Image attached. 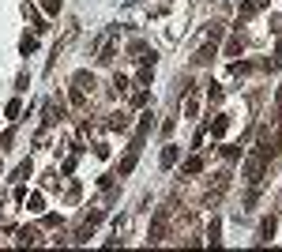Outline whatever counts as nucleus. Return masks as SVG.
Masks as SVG:
<instances>
[{
  "instance_id": "4",
  "label": "nucleus",
  "mask_w": 282,
  "mask_h": 252,
  "mask_svg": "<svg viewBox=\"0 0 282 252\" xmlns=\"http://www.w3.org/2000/svg\"><path fill=\"white\" fill-rule=\"evenodd\" d=\"M166 237V211H158L154 215V226H151V241H162Z\"/></svg>"
},
{
  "instance_id": "20",
  "label": "nucleus",
  "mask_w": 282,
  "mask_h": 252,
  "mask_svg": "<svg viewBox=\"0 0 282 252\" xmlns=\"http://www.w3.org/2000/svg\"><path fill=\"white\" fill-rule=\"evenodd\" d=\"M222 154H226V158L233 162V158H241V147H233V143H226V147H222Z\"/></svg>"
},
{
  "instance_id": "9",
  "label": "nucleus",
  "mask_w": 282,
  "mask_h": 252,
  "mask_svg": "<svg viewBox=\"0 0 282 252\" xmlns=\"http://www.w3.org/2000/svg\"><path fill=\"white\" fill-rule=\"evenodd\" d=\"M4 113H8L11 121H19V113H23V102H19V98H11L8 106H4Z\"/></svg>"
},
{
  "instance_id": "10",
  "label": "nucleus",
  "mask_w": 282,
  "mask_h": 252,
  "mask_svg": "<svg viewBox=\"0 0 282 252\" xmlns=\"http://www.w3.org/2000/svg\"><path fill=\"white\" fill-rule=\"evenodd\" d=\"M158 162H162V169H170L173 162H177V147H166V151H162V158H158Z\"/></svg>"
},
{
  "instance_id": "17",
  "label": "nucleus",
  "mask_w": 282,
  "mask_h": 252,
  "mask_svg": "<svg viewBox=\"0 0 282 252\" xmlns=\"http://www.w3.org/2000/svg\"><path fill=\"white\" fill-rule=\"evenodd\" d=\"M267 68H282V38H279V45H275V57L267 60Z\"/></svg>"
},
{
  "instance_id": "2",
  "label": "nucleus",
  "mask_w": 282,
  "mask_h": 252,
  "mask_svg": "<svg viewBox=\"0 0 282 252\" xmlns=\"http://www.w3.org/2000/svg\"><path fill=\"white\" fill-rule=\"evenodd\" d=\"M214 53H218V38H214V34H207V45H199V53H196L192 60H196V64H211Z\"/></svg>"
},
{
  "instance_id": "14",
  "label": "nucleus",
  "mask_w": 282,
  "mask_h": 252,
  "mask_svg": "<svg viewBox=\"0 0 282 252\" xmlns=\"http://www.w3.org/2000/svg\"><path fill=\"white\" fill-rule=\"evenodd\" d=\"M19 49H23V53H34L38 49V38H34V34H26L23 42H19Z\"/></svg>"
},
{
  "instance_id": "7",
  "label": "nucleus",
  "mask_w": 282,
  "mask_h": 252,
  "mask_svg": "<svg viewBox=\"0 0 282 252\" xmlns=\"http://www.w3.org/2000/svg\"><path fill=\"white\" fill-rule=\"evenodd\" d=\"M207 128H211V135H226V128H230V117H214Z\"/></svg>"
},
{
  "instance_id": "15",
  "label": "nucleus",
  "mask_w": 282,
  "mask_h": 252,
  "mask_svg": "<svg viewBox=\"0 0 282 252\" xmlns=\"http://www.w3.org/2000/svg\"><path fill=\"white\" fill-rule=\"evenodd\" d=\"M42 11L45 15H60V0H42Z\"/></svg>"
},
{
  "instance_id": "5",
  "label": "nucleus",
  "mask_w": 282,
  "mask_h": 252,
  "mask_svg": "<svg viewBox=\"0 0 282 252\" xmlns=\"http://www.w3.org/2000/svg\"><path fill=\"white\" fill-rule=\"evenodd\" d=\"M271 237H275V219H271V215H267V219L260 222V237H256V241H260V245H267V241H271Z\"/></svg>"
},
{
  "instance_id": "13",
  "label": "nucleus",
  "mask_w": 282,
  "mask_h": 252,
  "mask_svg": "<svg viewBox=\"0 0 282 252\" xmlns=\"http://www.w3.org/2000/svg\"><path fill=\"white\" fill-rule=\"evenodd\" d=\"M218 234H222V222H218V219H211V230H207V237H211V245H218V241H222V237H218Z\"/></svg>"
},
{
  "instance_id": "1",
  "label": "nucleus",
  "mask_w": 282,
  "mask_h": 252,
  "mask_svg": "<svg viewBox=\"0 0 282 252\" xmlns=\"http://www.w3.org/2000/svg\"><path fill=\"white\" fill-rule=\"evenodd\" d=\"M264 166H267V154H260V151L248 154V162H245V181H248V185H256V181H260Z\"/></svg>"
},
{
  "instance_id": "11",
  "label": "nucleus",
  "mask_w": 282,
  "mask_h": 252,
  "mask_svg": "<svg viewBox=\"0 0 282 252\" xmlns=\"http://www.w3.org/2000/svg\"><path fill=\"white\" fill-rule=\"evenodd\" d=\"M256 0H248V4H241V11H237V19H252V15H256Z\"/></svg>"
},
{
  "instance_id": "19",
  "label": "nucleus",
  "mask_w": 282,
  "mask_h": 252,
  "mask_svg": "<svg viewBox=\"0 0 282 252\" xmlns=\"http://www.w3.org/2000/svg\"><path fill=\"white\" fill-rule=\"evenodd\" d=\"M218 98H222V87L211 83V87H207V102H218Z\"/></svg>"
},
{
  "instance_id": "24",
  "label": "nucleus",
  "mask_w": 282,
  "mask_h": 252,
  "mask_svg": "<svg viewBox=\"0 0 282 252\" xmlns=\"http://www.w3.org/2000/svg\"><path fill=\"white\" fill-rule=\"evenodd\" d=\"M8 147H11V132H4L0 135V151H8Z\"/></svg>"
},
{
  "instance_id": "22",
  "label": "nucleus",
  "mask_w": 282,
  "mask_h": 252,
  "mask_svg": "<svg viewBox=\"0 0 282 252\" xmlns=\"http://www.w3.org/2000/svg\"><path fill=\"white\" fill-rule=\"evenodd\" d=\"M113 57H117V49H113V45H105V49H102V57H98V60H102V64H109Z\"/></svg>"
},
{
  "instance_id": "3",
  "label": "nucleus",
  "mask_w": 282,
  "mask_h": 252,
  "mask_svg": "<svg viewBox=\"0 0 282 252\" xmlns=\"http://www.w3.org/2000/svg\"><path fill=\"white\" fill-rule=\"evenodd\" d=\"M181 173H185V177H196V173H203V158H199V154H192V158H185V166H181Z\"/></svg>"
},
{
  "instance_id": "12",
  "label": "nucleus",
  "mask_w": 282,
  "mask_h": 252,
  "mask_svg": "<svg viewBox=\"0 0 282 252\" xmlns=\"http://www.w3.org/2000/svg\"><path fill=\"white\" fill-rule=\"evenodd\" d=\"M109 128H113V132H124V128H128V117H124V113H113Z\"/></svg>"
},
{
  "instance_id": "16",
  "label": "nucleus",
  "mask_w": 282,
  "mask_h": 252,
  "mask_svg": "<svg viewBox=\"0 0 282 252\" xmlns=\"http://www.w3.org/2000/svg\"><path fill=\"white\" fill-rule=\"evenodd\" d=\"M151 76H154V68H151V64H143V68H139V76H136V79H139V87H147V83H151Z\"/></svg>"
},
{
  "instance_id": "21",
  "label": "nucleus",
  "mask_w": 282,
  "mask_h": 252,
  "mask_svg": "<svg viewBox=\"0 0 282 252\" xmlns=\"http://www.w3.org/2000/svg\"><path fill=\"white\" fill-rule=\"evenodd\" d=\"M34 237H38L34 230H19V241H23V245H34Z\"/></svg>"
},
{
  "instance_id": "8",
  "label": "nucleus",
  "mask_w": 282,
  "mask_h": 252,
  "mask_svg": "<svg viewBox=\"0 0 282 252\" xmlns=\"http://www.w3.org/2000/svg\"><path fill=\"white\" fill-rule=\"evenodd\" d=\"M26 207L34 211V215H42V211H45V196H42V192H34L30 200H26Z\"/></svg>"
},
{
  "instance_id": "18",
  "label": "nucleus",
  "mask_w": 282,
  "mask_h": 252,
  "mask_svg": "<svg viewBox=\"0 0 282 252\" xmlns=\"http://www.w3.org/2000/svg\"><path fill=\"white\" fill-rule=\"evenodd\" d=\"M248 72H252V64H248V60H237V64H233V76H248Z\"/></svg>"
},
{
  "instance_id": "23",
  "label": "nucleus",
  "mask_w": 282,
  "mask_h": 252,
  "mask_svg": "<svg viewBox=\"0 0 282 252\" xmlns=\"http://www.w3.org/2000/svg\"><path fill=\"white\" fill-rule=\"evenodd\" d=\"M45 125H57V106H45Z\"/></svg>"
},
{
  "instance_id": "6",
  "label": "nucleus",
  "mask_w": 282,
  "mask_h": 252,
  "mask_svg": "<svg viewBox=\"0 0 282 252\" xmlns=\"http://www.w3.org/2000/svg\"><path fill=\"white\" fill-rule=\"evenodd\" d=\"M241 49H245V38H241V34H233L230 42H226V57H241Z\"/></svg>"
}]
</instances>
